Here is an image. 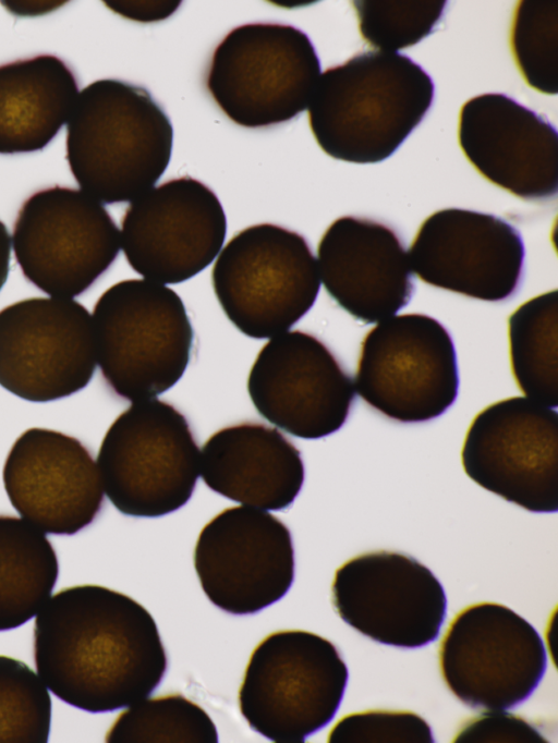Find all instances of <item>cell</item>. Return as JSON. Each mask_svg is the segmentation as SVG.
<instances>
[{"label":"cell","instance_id":"obj_21","mask_svg":"<svg viewBox=\"0 0 558 743\" xmlns=\"http://www.w3.org/2000/svg\"><path fill=\"white\" fill-rule=\"evenodd\" d=\"M317 267L329 296L364 324L392 317L414 292L403 242L393 229L368 218L336 219L318 243Z\"/></svg>","mask_w":558,"mask_h":743},{"label":"cell","instance_id":"obj_2","mask_svg":"<svg viewBox=\"0 0 558 743\" xmlns=\"http://www.w3.org/2000/svg\"><path fill=\"white\" fill-rule=\"evenodd\" d=\"M434 95L430 75L409 56L364 51L320 73L308 124L331 158L377 163L422 122Z\"/></svg>","mask_w":558,"mask_h":743},{"label":"cell","instance_id":"obj_24","mask_svg":"<svg viewBox=\"0 0 558 743\" xmlns=\"http://www.w3.org/2000/svg\"><path fill=\"white\" fill-rule=\"evenodd\" d=\"M58 575L57 553L44 532L24 519L0 514V632L34 618Z\"/></svg>","mask_w":558,"mask_h":743},{"label":"cell","instance_id":"obj_31","mask_svg":"<svg viewBox=\"0 0 558 743\" xmlns=\"http://www.w3.org/2000/svg\"><path fill=\"white\" fill-rule=\"evenodd\" d=\"M454 742H547L542 732L522 717L504 710H485L466 721Z\"/></svg>","mask_w":558,"mask_h":743},{"label":"cell","instance_id":"obj_27","mask_svg":"<svg viewBox=\"0 0 558 743\" xmlns=\"http://www.w3.org/2000/svg\"><path fill=\"white\" fill-rule=\"evenodd\" d=\"M510 48L525 83L535 90L558 92V0H524L515 7Z\"/></svg>","mask_w":558,"mask_h":743},{"label":"cell","instance_id":"obj_16","mask_svg":"<svg viewBox=\"0 0 558 743\" xmlns=\"http://www.w3.org/2000/svg\"><path fill=\"white\" fill-rule=\"evenodd\" d=\"M227 218L217 195L189 175L168 180L132 200L120 244L137 273L160 284L184 282L220 253Z\"/></svg>","mask_w":558,"mask_h":743},{"label":"cell","instance_id":"obj_12","mask_svg":"<svg viewBox=\"0 0 558 743\" xmlns=\"http://www.w3.org/2000/svg\"><path fill=\"white\" fill-rule=\"evenodd\" d=\"M465 474L530 512L558 510V413L526 397L494 402L471 422L461 450Z\"/></svg>","mask_w":558,"mask_h":743},{"label":"cell","instance_id":"obj_26","mask_svg":"<svg viewBox=\"0 0 558 743\" xmlns=\"http://www.w3.org/2000/svg\"><path fill=\"white\" fill-rule=\"evenodd\" d=\"M105 738L113 743H217L218 732L204 708L174 693L129 706Z\"/></svg>","mask_w":558,"mask_h":743},{"label":"cell","instance_id":"obj_29","mask_svg":"<svg viewBox=\"0 0 558 743\" xmlns=\"http://www.w3.org/2000/svg\"><path fill=\"white\" fill-rule=\"evenodd\" d=\"M362 38L379 51L396 52L433 33L444 0H359L352 2Z\"/></svg>","mask_w":558,"mask_h":743},{"label":"cell","instance_id":"obj_11","mask_svg":"<svg viewBox=\"0 0 558 743\" xmlns=\"http://www.w3.org/2000/svg\"><path fill=\"white\" fill-rule=\"evenodd\" d=\"M439 670L463 704L505 710L525 702L547 668L534 626L507 606L484 601L460 610L438 649Z\"/></svg>","mask_w":558,"mask_h":743},{"label":"cell","instance_id":"obj_23","mask_svg":"<svg viewBox=\"0 0 558 743\" xmlns=\"http://www.w3.org/2000/svg\"><path fill=\"white\" fill-rule=\"evenodd\" d=\"M78 93L74 73L56 56L0 65V154L45 148L69 120Z\"/></svg>","mask_w":558,"mask_h":743},{"label":"cell","instance_id":"obj_19","mask_svg":"<svg viewBox=\"0 0 558 743\" xmlns=\"http://www.w3.org/2000/svg\"><path fill=\"white\" fill-rule=\"evenodd\" d=\"M2 479L17 513L48 534H76L93 523L104 503L90 451L77 438L48 428H29L14 441Z\"/></svg>","mask_w":558,"mask_h":743},{"label":"cell","instance_id":"obj_3","mask_svg":"<svg viewBox=\"0 0 558 743\" xmlns=\"http://www.w3.org/2000/svg\"><path fill=\"white\" fill-rule=\"evenodd\" d=\"M173 127L150 93L104 78L84 87L66 124V160L84 193L105 204L132 202L169 166Z\"/></svg>","mask_w":558,"mask_h":743},{"label":"cell","instance_id":"obj_32","mask_svg":"<svg viewBox=\"0 0 558 743\" xmlns=\"http://www.w3.org/2000/svg\"><path fill=\"white\" fill-rule=\"evenodd\" d=\"M107 8L119 15L142 23L169 17L180 7V1H105Z\"/></svg>","mask_w":558,"mask_h":743},{"label":"cell","instance_id":"obj_17","mask_svg":"<svg viewBox=\"0 0 558 743\" xmlns=\"http://www.w3.org/2000/svg\"><path fill=\"white\" fill-rule=\"evenodd\" d=\"M256 411L288 434L319 439L345 423L355 395L350 374L317 337L301 330L271 338L248 374Z\"/></svg>","mask_w":558,"mask_h":743},{"label":"cell","instance_id":"obj_33","mask_svg":"<svg viewBox=\"0 0 558 743\" xmlns=\"http://www.w3.org/2000/svg\"><path fill=\"white\" fill-rule=\"evenodd\" d=\"M11 261V236L5 224L0 220V291L3 288Z\"/></svg>","mask_w":558,"mask_h":743},{"label":"cell","instance_id":"obj_8","mask_svg":"<svg viewBox=\"0 0 558 743\" xmlns=\"http://www.w3.org/2000/svg\"><path fill=\"white\" fill-rule=\"evenodd\" d=\"M211 281L228 319L254 339L287 332L312 308L320 288L305 237L274 223L235 233L218 254Z\"/></svg>","mask_w":558,"mask_h":743},{"label":"cell","instance_id":"obj_14","mask_svg":"<svg viewBox=\"0 0 558 743\" xmlns=\"http://www.w3.org/2000/svg\"><path fill=\"white\" fill-rule=\"evenodd\" d=\"M331 601L355 631L400 648L434 642L447 613L446 593L434 573L415 558L388 550L365 552L340 565Z\"/></svg>","mask_w":558,"mask_h":743},{"label":"cell","instance_id":"obj_13","mask_svg":"<svg viewBox=\"0 0 558 743\" xmlns=\"http://www.w3.org/2000/svg\"><path fill=\"white\" fill-rule=\"evenodd\" d=\"M93 318L63 297H31L0 310V386L31 402L84 389L96 369Z\"/></svg>","mask_w":558,"mask_h":743},{"label":"cell","instance_id":"obj_4","mask_svg":"<svg viewBox=\"0 0 558 743\" xmlns=\"http://www.w3.org/2000/svg\"><path fill=\"white\" fill-rule=\"evenodd\" d=\"M92 318L97 363L120 398L154 399L183 376L194 332L172 289L146 279L119 281L99 296Z\"/></svg>","mask_w":558,"mask_h":743},{"label":"cell","instance_id":"obj_25","mask_svg":"<svg viewBox=\"0 0 558 743\" xmlns=\"http://www.w3.org/2000/svg\"><path fill=\"white\" fill-rule=\"evenodd\" d=\"M510 365L526 398L558 406V291L522 303L508 318Z\"/></svg>","mask_w":558,"mask_h":743},{"label":"cell","instance_id":"obj_7","mask_svg":"<svg viewBox=\"0 0 558 743\" xmlns=\"http://www.w3.org/2000/svg\"><path fill=\"white\" fill-rule=\"evenodd\" d=\"M206 87L235 124L267 127L288 122L310 105L320 62L310 37L281 23H247L215 48Z\"/></svg>","mask_w":558,"mask_h":743},{"label":"cell","instance_id":"obj_18","mask_svg":"<svg viewBox=\"0 0 558 743\" xmlns=\"http://www.w3.org/2000/svg\"><path fill=\"white\" fill-rule=\"evenodd\" d=\"M408 256L411 270L429 285L501 302L521 285L525 249L521 233L507 220L446 208L423 221Z\"/></svg>","mask_w":558,"mask_h":743},{"label":"cell","instance_id":"obj_10","mask_svg":"<svg viewBox=\"0 0 558 743\" xmlns=\"http://www.w3.org/2000/svg\"><path fill=\"white\" fill-rule=\"evenodd\" d=\"M12 247L32 284L52 297L72 299L112 265L120 231L100 202L82 190L56 185L23 203Z\"/></svg>","mask_w":558,"mask_h":743},{"label":"cell","instance_id":"obj_15","mask_svg":"<svg viewBox=\"0 0 558 743\" xmlns=\"http://www.w3.org/2000/svg\"><path fill=\"white\" fill-rule=\"evenodd\" d=\"M294 548L288 526L265 510L230 507L201 531L194 568L207 598L235 616L277 602L294 580Z\"/></svg>","mask_w":558,"mask_h":743},{"label":"cell","instance_id":"obj_9","mask_svg":"<svg viewBox=\"0 0 558 743\" xmlns=\"http://www.w3.org/2000/svg\"><path fill=\"white\" fill-rule=\"evenodd\" d=\"M459 382L453 340L428 315L381 320L361 343L355 391L390 419L422 423L439 417L454 403Z\"/></svg>","mask_w":558,"mask_h":743},{"label":"cell","instance_id":"obj_22","mask_svg":"<svg viewBox=\"0 0 558 743\" xmlns=\"http://www.w3.org/2000/svg\"><path fill=\"white\" fill-rule=\"evenodd\" d=\"M199 474L208 488L232 501L280 511L298 497L305 470L300 450L277 428L244 422L206 440Z\"/></svg>","mask_w":558,"mask_h":743},{"label":"cell","instance_id":"obj_1","mask_svg":"<svg viewBox=\"0 0 558 743\" xmlns=\"http://www.w3.org/2000/svg\"><path fill=\"white\" fill-rule=\"evenodd\" d=\"M34 660L54 696L93 714L148 697L168 666L149 611L95 584L65 587L48 599L35 619Z\"/></svg>","mask_w":558,"mask_h":743},{"label":"cell","instance_id":"obj_5","mask_svg":"<svg viewBox=\"0 0 558 743\" xmlns=\"http://www.w3.org/2000/svg\"><path fill=\"white\" fill-rule=\"evenodd\" d=\"M349 680L338 648L303 630L264 637L253 649L239 690L241 715L277 743H301L336 716Z\"/></svg>","mask_w":558,"mask_h":743},{"label":"cell","instance_id":"obj_30","mask_svg":"<svg viewBox=\"0 0 558 743\" xmlns=\"http://www.w3.org/2000/svg\"><path fill=\"white\" fill-rule=\"evenodd\" d=\"M330 743H432L427 721L412 711L367 710L338 720L328 733Z\"/></svg>","mask_w":558,"mask_h":743},{"label":"cell","instance_id":"obj_6","mask_svg":"<svg viewBox=\"0 0 558 743\" xmlns=\"http://www.w3.org/2000/svg\"><path fill=\"white\" fill-rule=\"evenodd\" d=\"M197 442L172 404L133 402L110 425L97 466L104 490L122 514L158 517L187 503L199 475Z\"/></svg>","mask_w":558,"mask_h":743},{"label":"cell","instance_id":"obj_20","mask_svg":"<svg viewBox=\"0 0 558 743\" xmlns=\"http://www.w3.org/2000/svg\"><path fill=\"white\" fill-rule=\"evenodd\" d=\"M458 141L474 169L529 202L558 191V134L534 110L501 93L475 96L460 109Z\"/></svg>","mask_w":558,"mask_h":743},{"label":"cell","instance_id":"obj_28","mask_svg":"<svg viewBox=\"0 0 558 743\" xmlns=\"http://www.w3.org/2000/svg\"><path fill=\"white\" fill-rule=\"evenodd\" d=\"M51 698L25 662L0 655V743H46Z\"/></svg>","mask_w":558,"mask_h":743}]
</instances>
